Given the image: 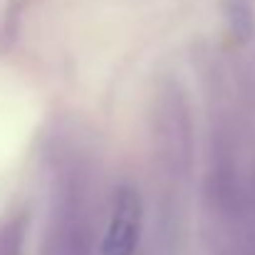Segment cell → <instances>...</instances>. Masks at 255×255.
<instances>
[{
	"instance_id": "cell-1",
	"label": "cell",
	"mask_w": 255,
	"mask_h": 255,
	"mask_svg": "<svg viewBox=\"0 0 255 255\" xmlns=\"http://www.w3.org/2000/svg\"><path fill=\"white\" fill-rule=\"evenodd\" d=\"M141 233V198L136 188L119 186L109 208L99 255H134Z\"/></svg>"
}]
</instances>
